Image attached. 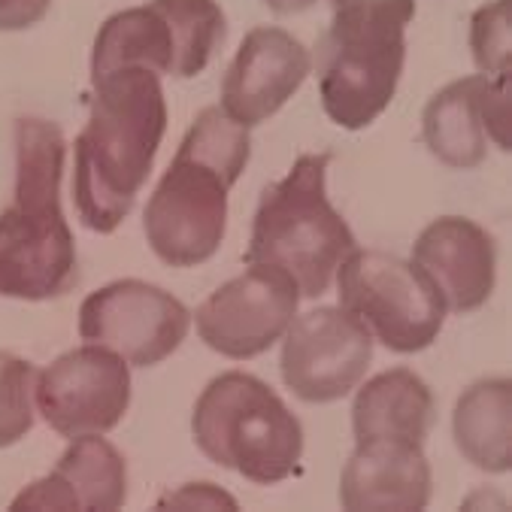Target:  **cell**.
I'll list each match as a JSON object with an SVG mask.
<instances>
[{
	"mask_svg": "<svg viewBox=\"0 0 512 512\" xmlns=\"http://www.w3.org/2000/svg\"><path fill=\"white\" fill-rule=\"evenodd\" d=\"M264 4L279 13V16H294V13H303V10H310L316 0H264Z\"/></svg>",
	"mask_w": 512,
	"mask_h": 512,
	"instance_id": "cell-24",
	"label": "cell"
},
{
	"mask_svg": "<svg viewBox=\"0 0 512 512\" xmlns=\"http://www.w3.org/2000/svg\"><path fill=\"white\" fill-rule=\"evenodd\" d=\"M252 155L249 128L207 107L185 131L143 216L149 249L167 267H200L219 255L228 234L231 191Z\"/></svg>",
	"mask_w": 512,
	"mask_h": 512,
	"instance_id": "cell-2",
	"label": "cell"
},
{
	"mask_svg": "<svg viewBox=\"0 0 512 512\" xmlns=\"http://www.w3.org/2000/svg\"><path fill=\"white\" fill-rule=\"evenodd\" d=\"M437 422V400L431 385L409 367L376 373L355 388L352 434L367 440H406L425 446Z\"/></svg>",
	"mask_w": 512,
	"mask_h": 512,
	"instance_id": "cell-18",
	"label": "cell"
},
{
	"mask_svg": "<svg viewBox=\"0 0 512 512\" xmlns=\"http://www.w3.org/2000/svg\"><path fill=\"white\" fill-rule=\"evenodd\" d=\"M434 497V473L425 446L406 440L355 443L340 473V506L361 512L425 509Z\"/></svg>",
	"mask_w": 512,
	"mask_h": 512,
	"instance_id": "cell-17",
	"label": "cell"
},
{
	"mask_svg": "<svg viewBox=\"0 0 512 512\" xmlns=\"http://www.w3.org/2000/svg\"><path fill=\"white\" fill-rule=\"evenodd\" d=\"M509 19L512 0H491L488 7H479L470 19V52L482 76L509 82Z\"/></svg>",
	"mask_w": 512,
	"mask_h": 512,
	"instance_id": "cell-21",
	"label": "cell"
},
{
	"mask_svg": "<svg viewBox=\"0 0 512 512\" xmlns=\"http://www.w3.org/2000/svg\"><path fill=\"white\" fill-rule=\"evenodd\" d=\"M37 367L0 349V449L22 443L37 422Z\"/></svg>",
	"mask_w": 512,
	"mask_h": 512,
	"instance_id": "cell-20",
	"label": "cell"
},
{
	"mask_svg": "<svg viewBox=\"0 0 512 512\" xmlns=\"http://www.w3.org/2000/svg\"><path fill=\"white\" fill-rule=\"evenodd\" d=\"M131 364L104 349L85 343L58 355L37 373V413L64 440L82 434H110L122 425L131 406Z\"/></svg>",
	"mask_w": 512,
	"mask_h": 512,
	"instance_id": "cell-12",
	"label": "cell"
},
{
	"mask_svg": "<svg viewBox=\"0 0 512 512\" xmlns=\"http://www.w3.org/2000/svg\"><path fill=\"white\" fill-rule=\"evenodd\" d=\"M409 261L431 279L455 316L482 310L497 288V243L467 216H440L425 225Z\"/></svg>",
	"mask_w": 512,
	"mask_h": 512,
	"instance_id": "cell-15",
	"label": "cell"
},
{
	"mask_svg": "<svg viewBox=\"0 0 512 512\" xmlns=\"http://www.w3.org/2000/svg\"><path fill=\"white\" fill-rule=\"evenodd\" d=\"M313 55L282 28H252L222 79V110L243 128L273 119L300 91Z\"/></svg>",
	"mask_w": 512,
	"mask_h": 512,
	"instance_id": "cell-14",
	"label": "cell"
},
{
	"mask_svg": "<svg viewBox=\"0 0 512 512\" xmlns=\"http://www.w3.org/2000/svg\"><path fill=\"white\" fill-rule=\"evenodd\" d=\"M228 31L219 0H149L104 22L91 49V79L125 67L191 79L210 67Z\"/></svg>",
	"mask_w": 512,
	"mask_h": 512,
	"instance_id": "cell-7",
	"label": "cell"
},
{
	"mask_svg": "<svg viewBox=\"0 0 512 512\" xmlns=\"http://www.w3.org/2000/svg\"><path fill=\"white\" fill-rule=\"evenodd\" d=\"M413 16L416 0H331L316 67L322 107L334 125L361 131L391 107Z\"/></svg>",
	"mask_w": 512,
	"mask_h": 512,
	"instance_id": "cell-5",
	"label": "cell"
},
{
	"mask_svg": "<svg viewBox=\"0 0 512 512\" xmlns=\"http://www.w3.org/2000/svg\"><path fill=\"white\" fill-rule=\"evenodd\" d=\"M161 509H237V497L213 482H188L158 500Z\"/></svg>",
	"mask_w": 512,
	"mask_h": 512,
	"instance_id": "cell-22",
	"label": "cell"
},
{
	"mask_svg": "<svg viewBox=\"0 0 512 512\" xmlns=\"http://www.w3.org/2000/svg\"><path fill=\"white\" fill-rule=\"evenodd\" d=\"M128 500V461L104 434L73 437L49 476L31 482L10 509H122Z\"/></svg>",
	"mask_w": 512,
	"mask_h": 512,
	"instance_id": "cell-16",
	"label": "cell"
},
{
	"mask_svg": "<svg viewBox=\"0 0 512 512\" xmlns=\"http://www.w3.org/2000/svg\"><path fill=\"white\" fill-rule=\"evenodd\" d=\"M279 343L282 382L303 403H337L349 397L373 361L370 331L340 303L294 316Z\"/></svg>",
	"mask_w": 512,
	"mask_h": 512,
	"instance_id": "cell-11",
	"label": "cell"
},
{
	"mask_svg": "<svg viewBox=\"0 0 512 512\" xmlns=\"http://www.w3.org/2000/svg\"><path fill=\"white\" fill-rule=\"evenodd\" d=\"M340 306L394 355H416L437 343L446 303L431 279L400 255L355 249L334 276Z\"/></svg>",
	"mask_w": 512,
	"mask_h": 512,
	"instance_id": "cell-8",
	"label": "cell"
},
{
	"mask_svg": "<svg viewBox=\"0 0 512 512\" xmlns=\"http://www.w3.org/2000/svg\"><path fill=\"white\" fill-rule=\"evenodd\" d=\"M294 279L270 264H249L197 306L200 343L231 361H252L270 352L297 316Z\"/></svg>",
	"mask_w": 512,
	"mask_h": 512,
	"instance_id": "cell-10",
	"label": "cell"
},
{
	"mask_svg": "<svg viewBox=\"0 0 512 512\" xmlns=\"http://www.w3.org/2000/svg\"><path fill=\"white\" fill-rule=\"evenodd\" d=\"M422 137L434 158L455 170H473L488 158V146L512 149L509 82L482 73L440 88L422 113Z\"/></svg>",
	"mask_w": 512,
	"mask_h": 512,
	"instance_id": "cell-13",
	"label": "cell"
},
{
	"mask_svg": "<svg viewBox=\"0 0 512 512\" xmlns=\"http://www.w3.org/2000/svg\"><path fill=\"white\" fill-rule=\"evenodd\" d=\"M52 0H0V31H28L46 19Z\"/></svg>",
	"mask_w": 512,
	"mask_h": 512,
	"instance_id": "cell-23",
	"label": "cell"
},
{
	"mask_svg": "<svg viewBox=\"0 0 512 512\" xmlns=\"http://www.w3.org/2000/svg\"><path fill=\"white\" fill-rule=\"evenodd\" d=\"M94 82L88 122L73 143V200L82 225L113 234L134 210L167 134L161 76L125 67Z\"/></svg>",
	"mask_w": 512,
	"mask_h": 512,
	"instance_id": "cell-1",
	"label": "cell"
},
{
	"mask_svg": "<svg viewBox=\"0 0 512 512\" xmlns=\"http://www.w3.org/2000/svg\"><path fill=\"white\" fill-rule=\"evenodd\" d=\"M331 152H306L291 170L261 191L252 219L246 264L288 273L300 297H322L340 264L358 249L349 222L328 197Z\"/></svg>",
	"mask_w": 512,
	"mask_h": 512,
	"instance_id": "cell-4",
	"label": "cell"
},
{
	"mask_svg": "<svg viewBox=\"0 0 512 512\" xmlns=\"http://www.w3.org/2000/svg\"><path fill=\"white\" fill-rule=\"evenodd\" d=\"M188 306L146 279H116L79 306V337L122 355L131 367H158L188 337Z\"/></svg>",
	"mask_w": 512,
	"mask_h": 512,
	"instance_id": "cell-9",
	"label": "cell"
},
{
	"mask_svg": "<svg viewBox=\"0 0 512 512\" xmlns=\"http://www.w3.org/2000/svg\"><path fill=\"white\" fill-rule=\"evenodd\" d=\"M194 446L213 464L255 482L279 485L303 461V425L288 403L258 376L219 373L191 409Z\"/></svg>",
	"mask_w": 512,
	"mask_h": 512,
	"instance_id": "cell-6",
	"label": "cell"
},
{
	"mask_svg": "<svg viewBox=\"0 0 512 512\" xmlns=\"http://www.w3.org/2000/svg\"><path fill=\"white\" fill-rule=\"evenodd\" d=\"M452 440L476 470L494 476L512 470V382L506 376L464 388L452 413Z\"/></svg>",
	"mask_w": 512,
	"mask_h": 512,
	"instance_id": "cell-19",
	"label": "cell"
},
{
	"mask_svg": "<svg viewBox=\"0 0 512 512\" xmlns=\"http://www.w3.org/2000/svg\"><path fill=\"white\" fill-rule=\"evenodd\" d=\"M67 143L55 122H16V185L0 213V297L55 300L79 279L76 240L61 207Z\"/></svg>",
	"mask_w": 512,
	"mask_h": 512,
	"instance_id": "cell-3",
	"label": "cell"
}]
</instances>
